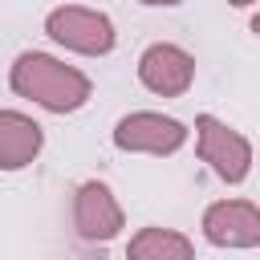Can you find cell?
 Wrapping results in <instances>:
<instances>
[{
    "instance_id": "cell-1",
    "label": "cell",
    "mask_w": 260,
    "mask_h": 260,
    "mask_svg": "<svg viewBox=\"0 0 260 260\" xmlns=\"http://www.w3.org/2000/svg\"><path fill=\"white\" fill-rule=\"evenodd\" d=\"M8 85L16 98H24L49 114H77L93 98L89 73H81L77 65H65L53 53H41V49L16 53V61L8 65Z\"/></svg>"
},
{
    "instance_id": "cell-2",
    "label": "cell",
    "mask_w": 260,
    "mask_h": 260,
    "mask_svg": "<svg viewBox=\"0 0 260 260\" xmlns=\"http://www.w3.org/2000/svg\"><path fill=\"white\" fill-rule=\"evenodd\" d=\"M45 37L77 57H106L118 45V28L102 8L85 4H57L45 12Z\"/></svg>"
},
{
    "instance_id": "cell-3",
    "label": "cell",
    "mask_w": 260,
    "mask_h": 260,
    "mask_svg": "<svg viewBox=\"0 0 260 260\" xmlns=\"http://www.w3.org/2000/svg\"><path fill=\"white\" fill-rule=\"evenodd\" d=\"M195 150L211 167V175L223 179V183H244L252 175V158L256 154H252L248 134L228 126L215 114H199L195 118Z\"/></svg>"
},
{
    "instance_id": "cell-4",
    "label": "cell",
    "mask_w": 260,
    "mask_h": 260,
    "mask_svg": "<svg viewBox=\"0 0 260 260\" xmlns=\"http://www.w3.org/2000/svg\"><path fill=\"white\" fill-rule=\"evenodd\" d=\"M187 126L171 114H158V110H134V114H122L114 122V146L122 154H154V158H167V154H179L187 146Z\"/></svg>"
},
{
    "instance_id": "cell-5",
    "label": "cell",
    "mask_w": 260,
    "mask_h": 260,
    "mask_svg": "<svg viewBox=\"0 0 260 260\" xmlns=\"http://www.w3.org/2000/svg\"><path fill=\"white\" fill-rule=\"evenodd\" d=\"M122 228H126V211H122L114 187L102 183V179L77 183V191H73V232L85 244H110V240L122 236Z\"/></svg>"
},
{
    "instance_id": "cell-6",
    "label": "cell",
    "mask_w": 260,
    "mask_h": 260,
    "mask_svg": "<svg viewBox=\"0 0 260 260\" xmlns=\"http://www.w3.org/2000/svg\"><path fill=\"white\" fill-rule=\"evenodd\" d=\"M199 228H203V240L211 248H228V252L260 248V203H252V199H215V203H207Z\"/></svg>"
},
{
    "instance_id": "cell-7",
    "label": "cell",
    "mask_w": 260,
    "mask_h": 260,
    "mask_svg": "<svg viewBox=\"0 0 260 260\" xmlns=\"http://www.w3.org/2000/svg\"><path fill=\"white\" fill-rule=\"evenodd\" d=\"M138 81L154 98H183L195 85V57L175 41H154L138 53Z\"/></svg>"
},
{
    "instance_id": "cell-8",
    "label": "cell",
    "mask_w": 260,
    "mask_h": 260,
    "mask_svg": "<svg viewBox=\"0 0 260 260\" xmlns=\"http://www.w3.org/2000/svg\"><path fill=\"white\" fill-rule=\"evenodd\" d=\"M45 146V126L20 110H0V171H24Z\"/></svg>"
},
{
    "instance_id": "cell-9",
    "label": "cell",
    "mask_w": 260,
    "mask_h": 260,
    "mask_svg": "<svg viewBox=\"0 0 260 260\" xmlns=\"http://www.w3.org/2000/svg\"><path fill=\"white\" fill-rule=\"evenodd\" d=\"M126 260H195V244H191V236H183L175 228L146 223L130 236Z\"/></svg>"
},
{
    "instance_id": "cell-10",
    "label": "cell",
    "mask_w": 260,
    "mask_h": 260,
    "mask_svg": "<svg viewBox=\"0 0 260 260\" xmlns=\"http://www.w3.org/2000/svg\"><path fill=\"white\" fill-rule=\"evenodd\" d=\"M138 4H146V8H179L183 0H138Z\"/></svg>"
},
{
    "instance_id": "cell-11",
    "label": "cell",
    "mask_w": 260,
    "mask_h": 260,
    "mask_svg": "<svg viewBox=\"0 0 260 260\" xmlns=\"http://www.w3.org/2000/svg\"><path fill=\"white\" fill-rule=\"evenodd\" d=\"M232 8H260V0H228Z\"/></svg>"
},
{
    "instance_id": "cell-12",
    "label": "cell",
    "mask_w": 260,
    "mask_h": 260,
    "mask_svg": "<svg viewBox=\"0 0 260 260\" xmlns=\"http://www.w3.org/2000/svg\"><path fill=\"white\" fill-rule=\"evenodd\" d=\"M252 32H256V37H260V12H256V16H252Z\"/></svg>"
}]
</instances>
